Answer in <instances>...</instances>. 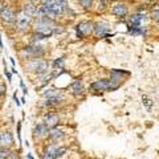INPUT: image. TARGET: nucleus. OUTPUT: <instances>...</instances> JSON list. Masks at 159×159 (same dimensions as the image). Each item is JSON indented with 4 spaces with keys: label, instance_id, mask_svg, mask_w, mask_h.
Segmentation results:
<instances>
[{
    "label": "nucleus",
    "instance_id": "obj_1",
    "mask_svg": "<svg viewBox=\"0 0 159 159\" xmlns=\"http://www.w3.org/2000/svg\"><path fill=\"white\" fill-rule=\"evenodd\" d=\"M27 68L29 72H34L39 74L47 73L48 68H49V62L45 61V60H32L27 64Z\"/></svg>",
    "mask_w": 159,
    "mask_h": 159
},
{
    "label": "nucleus",
    "instance_id": "obj_2",
    "mask_svg": "<svg viewBox=\"0 0 159 159\" xmlns=\"http://www.w3.org/2000/svg\"><path fill=\"white\" fill-rule=\"evenodd\" d=\"M31 16H28V15L21 11V12H19L17 13V16H16V23H17V27L20 31H25V29H28L29 27V24H31Z\"/></svg>",
    "mask_w": 159,
    "mask_h": 159
},
{
    "label": "nucleus",
    "instance_id": "obj_3",
    "mask_svg": "<svg viewBox=\"0 0 159 159\" xmlns=\"http://www.w3.org/2000/svg\"><path fill=\"white\" fill-rule=\"evenodd\" d=\"M94 24H92L90 21H81L77 25V36L78 37H84L86 34H90L93 32Z\"/></svg>",
    "mask_w": 159,
    "mask_h": 159
},
{
    "label": "nucleus",
    "instance_id": "obj_4",
    "mask_svg": "<svg viewBox=\"0 0 159 159\" xmlns=\"http://www.w3.org/2000/svg\"><path fill=\"white\" fill-rule=\"evenodd\" d=\"M16 16H17V13L9 7H4L2 11H0V17L6 23H15L16 21Z\"/></svg>",
    "mask_w": 159,
    "mask_h": 159
},
{
    "label": "nucleus",
    "instance_id": "obj_5",
    "mask_svg": "<svg viewBox=\"0 0 159 159\" xmlns=\"http://www.w3.org/2000/svg\"><path fill=\"white\" fill-rule=\"evenodd\" d=\"M111 12H113L114 16L123 17V16H126V15H127L129 8H127V6H125V4H116V6L113 7Z\"/></svg>",
    "mask_w": 159,
    "mask_h": 159
},
{
    "label": "nucleus",
    "instance_id": "obj_6",
    "mask_svg": "<svg viewBox=\"0 0 159 159\" xmlns=\"http://www.w3.org/2000/svg\"><path fill=\"white\" fill-rule=\"evenodd\" d=\"M93 31L96 32L97 36H106L107 31H109V27H107L106 23H97V24H94Z\"/></svg>",
    "mask_w": 159,
    "mask_h": 159
},
{
    "label": "nucleus",
    "instance_id": "obj_7",
    "mask_svg": "<svg viewBox=\"0 0 159 159\" xmlns=\"http://www.w3.org/2000/svg\"><path fill=\"white\" fill-rule=\"evenodd\" d=\"M13 143V137L11 133H3L2 135H0V145H2L3 147H8L11 146Z\"/></svg>",
    "mask_w": 159,
    "mask_h": 159
},
{
    "label": "nucleus",
    "instance_id": "obj_8",
    "mask_svg": "<svg viewBox=\"0 0 159 159\" xmlns=\"http://www.w3.org/2000/svg\"><path fill=\"white\" fill-rule=\"evenodd\" d=\"M33 133H34V135L44 138V137H47L49 134V127L45 125V123H41V125H37L36 127H34Z\"/></svg>",
    "mask_w": 159,
    "mask_h": 159
},
{
    "label": "nucleus",
    "instance_id": "obj_9",
    "mask_svg": "<svg viewBox=\"0 0 159 159\" xmlns=\"http://www.w3.org/2000/svg\"><path fill=\"white\" fill-rule=\"evenodd\" d=\"M44 122H45V125L48 127H52L54 125H57L58 122V117L56 116V114H48V116L44 118Z\"/></svg>",
    "mask_w": 159,
    "mask_h": 159
},
{
    "label": "nucleus",
    "instance_id": "obj_10",
    "mask_svg": "<svg viewBox=\"0 0 159 159\" xmlns=\"http://www.w3.org/2000/svg\"><path fill=\"white\" fill-rule=\"evenodd\" d=\"M44 96H45L47 98H56V99H58V101H62L64 99V96L61 93H60L58 90H48V92H45L44 93Z\"/></svg>",
    "mask_w": 159,
    "mask_h": 159
},
{
    "label": "nucleus",
    "instance_id": "obj_11",
    "mask_svg": "<svg viewBox=\"0 0 159 159\" xmlns=\"http://www.w3.org/2000/svg\"><path fill=\"white\" fill-rule=\"evenodd\" d=\"M72 89H73V94H74V96H78V94H81V93L84 92V85H82V82L80 81V80L74 81Z\"/></svg>",
    "mask_w": 159,
    "mask_h": 159
},
{
    "label": "nucleus",
    "instance_id": "obj_12",
    "mask_svg": "<svg viewBox=\"0 0 159 159\" xmlns=\"http://www.w3.org/2000/svg\"><path fill=\"white\" fill-rule=\"evenodd\" d=\"M56 150H57L56 146H49L47 148L45 155H44V159H56Z\"/></svg>",
    "mask_w": 159,
    "mask_h": 159
},
{
    "label": "nucleus",
    "instance_id": "obj_13",
    "mask_svg": "<svg viewBox=\"0 0 159 159\" xmlns=\"http://www.w3.org/2000/svg\"><path fill=\"white\" fill-rule=\"evenodd\" d=\"M23 11L31 17H33L34 15H37V8H36V6H33V4H28V6H25Z\"/></svg>",
    "mask_w": 159,
    "mask_h": 159
},
{
    "label": "nucleus",
    "instance_id": "obj_14",
    "mask_svg": "<svg viewBox=\"0 0 159 159\" xmlns=\"http://www.w3.org/2000/svg\"><path fill=\"white\" fill-rule=\"evenodd\" d=\"M145 20H146L145 15H141V13H137V15H133V16H131L133 25H141V23L145 21Z\"/></svg>",
    "mask_w": 159,
    "mask_h": 159
},
{
    "label": "nucleus",
    "instance_id": "obj_15",
    "mask_svg": "<svg viewBox=\"0 0 159 159\" xmlns=\"http://www.w3.org/2000/svg\"><path fill=\"white\" fill-rule=\"evenodd\" d=\"M49 135H51V138L53 139V141H57V139L64 137V133L61 130H58V129H54L53 131H49Z\"/></svg>",
    "mask_w": 159,
    "mask_h": 159
},
{
    "label": "nucleus",
    "instance_id": "obj_16",
    "mask_svg": "<svg viewBox=\"0 0 159 159\" xmlns=\"http://www.w3.org/2000/svg\"><path fill=\"white\" fill-rule=\"evenodd\" d=\"M9 150L7 147H3L2 150H0V159H8V155H9Z\"/></svg>",
    "mask_w": 159,
    "mask_h": 159
},
{
    "label": "nucleus",
    "instance_id": "obj_17",
    "mask_svg": "<svg viewBox=\"0 0 159 159\" xmlns=\"http://www.w3.org/2000/svg\"><path fill=\"white\" fill-rule=\"evenodd\" d=\"M80 3H81V6L85 8V9H90L93 0H80Z\"/></svg>",
    "mask_w": 159,
    "mask_h": 159
},
{
    "label": "nucleus",
    "instance_id": "obj_18",
    "mask_svg": "<svg viewBox=\"0 0 159 159\" xmlns=\"http://www.w3.org/2000/svg\"><path fill=\"white\" fill-rule=\"evenodd\" d=\"M53 2L56 3L57 6H60V7H61V8L64 9V11H65V9H66V7H68V3H66V0H53Z\"/></svg>",
    "mask_w": 159,
    "mask_h": 159
},
{
    "label": "nucleus",
    "instance_id": "obj_19",
    "mask_svg": "<svg viewBox=\"0 0 159 159\" xmlns=\"http://www.w3.org/2000/svg\"><path fill=\"white\" fill-rule=\"evenodd\" d=\"M65 152H66V148L65 147H57V150H56V159L57 158H61Z\"/></svg>",
    "mask_w": 159,
    "mask_h": 159
},
{
    "label": "nucleus",
    "instance_id": "obj_20",
    "mask_svg": "<svg viewBox=\"0 0 159 159\" xmlns=\"http://www.w3.org/2000/svg\"><path fill=\"white\" fill-rule=\"evenodd\" d=\"M107 7V2L106 0H99V6H98V11H105Z\"/></svg>",
    "mask_w": 159,
    "mask_h": 159
},
{
    "label": "nucleus",
    "instance_id": "obj_21",
    "mask_svg": "<svg viewBox=\"0 0 159 159\" xmlns=\"http://www.w3.org/2000/svg\"><path fill=\"white\" fill-rule=\"evenodd\" d=\"M62 64H64V58L61 57V58H57V60H54V62H53V65H54V68H62Z\"/></svg>",
    "mask_w": 159,
    "mask_h": 159
},
{
    "label": "nucleus",
    "instance_id": "obj_22",
    "mask_svg": "<svg viewBox=\"0 0 159 159\" xmlns=\"http://www.w3.org/2000/svg\"><path fill=\"white\" fill-rule=\"evenodd\" d=\"M6 92H7V88L4 86V85H2V84H0V97L4 96V94H6Z\"/></svg>",
    "mask_w": 159,
    "mask_h": 159
},
{
    "label": "nucleus",
    "instance_id": "obj_23",
    "mask_svg": "<svg viewBox=\"0 0 159 159\" xmlns=\"http://www.w3.org/2000/svg\"><path fill=\"white\" fill-rule=\"evenodd\" d=\"M4 73H6V76H7V78H8V81L11 82V81H12V74H11V73H9V72L7 70V68L4 69Z\"/></svg>",
    "mask_w": 159,
    "mask_h": 159
},
{
    "label": "nucleus",
    "instance_id": "obj_24",
    "mask_svg": "<svg viewBox=\"0 0 159 159\" xmlns=\"http://www.w3.org/2000/svg\"><path fill=\"white\" fill-rule=\"evenodd\" d=\"M152 15H154V17H155V19H159V8L154 9V11H152Z\"/></svg>",
    "mask_w": 159,
    "mask_h": 159
},
{
    "label": "nucleus",
    "instance_id": "obj_25",
    "mask_svg": "<svg viewBox=\"0 0 159 159\" xmlns=\"http://www.w3.org/2000/svg\"><path fill=\"white\" fill-rule=\"evenodd\" d=\"M17 135H19V138H20V135H21V123H17Z\"/></svg>",
    "mask_w": 159,
    "mask_h": 159
},
{
    "label": "nucleus",
    "instance_id": "obj_26",
    "mask_svg": "<svg viewBox=\"0 0 159 159\" xmlns=\"http://www.w3.org/2000/svg\"><path fill=\"white\" fill-rule=\"evenodd\" d=\"M13 99H15V102H16V105H17V106H20V103H21V102L19 101V98H17V96H16V93L13 94Z\"/></svg>",
    "mask_w": 159,
    "mask_h": 159
},
{
    "label": "nucleus",
    "instance_id": "obj_27",
    "mask_svg": "<svg viewBox=\"0 0 159 159\" xmlns=\"http://www.w3.org/2000/svg\"><path fill=\"white\" fill-rule=\"evenodd\" d=\"M20 86H21V88H23V90H24V93H25V94H27V88H25V85H24V81H23V80H21V81H20Z\"/></svg>",
    "mask_w": 159,
    "mask_h": 159
},
{
    "label": "nucleus",
    "instance_id": "obj_28",
    "mask_svg": "<svg viewBox=\"0 0 159 159\" xmlns=\"http://www.w3.org/2000/svg\"><path fill=\"white\" fill-rule=\"evenodd\" d=\"M4 7H7V4L4 3V0H0V11L4 8Z\"/></svg>",
    "mask_w": 159,
    "mask_h": 159
},
{
    "label": "nucleus",
    "instance_id": "obj_29",
    "mask_svg": "<svg viewBox=\"0 0 159 159\" xmlns=\"http://www.w3.org/2000/svg\"><path fill=\"white\" fill-rule=\"evenodd\" d=\"M40 2H41V0H31V3H32V4H39Z\"/></svg>",
    "mask_w": 159,
    "mask_h": 159
},
{
    "label": "nucleus",
    "instance_id": "obj_30",
    "mask_svg": "<svg viewBox=\"0 0 159 159\" xmlns=\"http://www.w3.org/2000/svg\"><path fill=\"white\" fill-rule=\"evenodd\" d=\"M12 2H16V0H12Z\"/></svg>",
    "mask_w": 159,
    "mask_h": 159
}]
</instances>
